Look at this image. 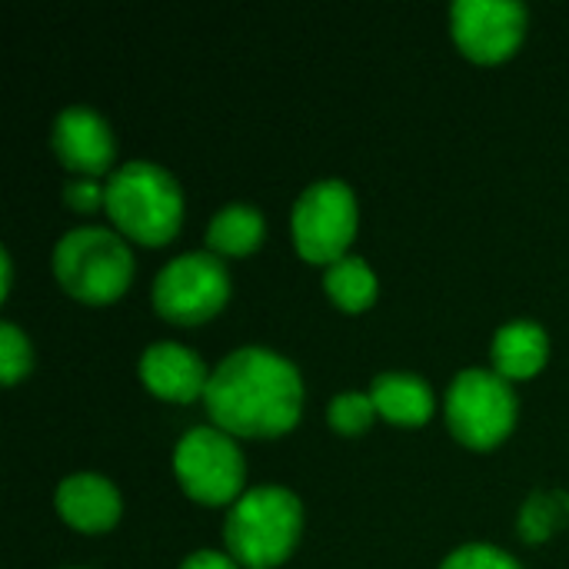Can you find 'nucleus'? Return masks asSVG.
Here are the masks:
<instances>
[{"label": "nucleus", "instance_id": "nucleus-1", "mask_svg": "<svg viewBox=\"0 0 569 569\" xmlns=\"http://www.w3.org/2000/svg\"><path fill=\"white\" fill-rule=\"evenodd\" d=\"M203 403L213 427L223 433L273 440L300 423L303 380L287 357L263 347H243L213 370Z\"/></svg>", "mask_w": 569, "mask_h": 569}, {"label": "nucleus", "instance_id": "nucleus-2", "mask_svg": "<svg viewBox=\"0 0 569 569\" xmlns=\"http://www.w3.org/2000/svg\"><path fill=\"white\" fill-rule=\"evenodd\" d=\"M107 213L127 240L163 247L183 223V193L163 167L130 160L107 180Z\"/></svg>", "mask_w": 569, "mask_h": 569}, {"label": "nucleus", "instance_id": "nucleus-3", "mask_svg": "<svg viewBox=\"0 0 569 569\" xmlns=\"http://www.w3.org/2000/svg\"><path fill=\"white\" fill-rule=\"evenodd\" d=\"M303 507L283 487L247 490L227 513L223 540L240 569L280 567L300 543Z\"/></svg>", "mask_w": 569, "mask_h": 569}, {"label": "nucleus", "instance_id": "nucleus-4", "mask_svg": "<svg viewBox=\"0 0 569 569\" xmlns=\"http://www.w3.org/2000/svg\"><path fill=\"white\" fill-rule=\"evenodd\" d=\"M53 277L67 297L90 307H107L127 293L133 280V253L113 230L77 227L53 247Z\"/></svg>", "mask_w": 569, "mask_h": 569}, {"label": "nucleus", "instance_id": "nucleus-5", "mask_svg": "<svg viewBox=\"0 0 569 569\" xmlns=\"http://www.w3.org/2000/svg\"><path fill=\"white\" fill-rule=\"evenodd\" d=\"M447 427L467 450H493L500 447L517 427V393L493 370L470 367L463 370L443 400Z\"/></svg>", "mask_w": 569, "mask_h": 569}, {"label": "nucleus", "instance_id": "nucleus-6", "mask_svg": "<svg viewBox=\"0 0 569 569\" xmlns=\"http://www.w3.org/2000/svg\"><path fill=\"white\" fill-rule=\"evenodd\" d=\"M180 490L200 507H233L243 497L247 463L240 447L220 427H197L173 450Z\"/></svg>", "mask_w": 569, "mask_h": 569}, {"label": "nucleus", "instance_id": "nucleus-7", "mask_svg": "<svg viewBox=\"0 0 569 569\" xmlns=\"http://www.w3.org/2000/svg\"><path fill=\"white\" fill-rule=\"evenodd\" d=\"M357 223L360 210L353 190L343 180H317L293 203V247L307 263L330 267L347 257Z\"/></svg>", "mask_w": 569, "mask_h": 569}, {"label": "nucleus", "instance_id": "nucleus-8", "mask_svg": "<svg viewBox=\"0 0 569 569\" xmlns=\"http://www.w3.org/2000/svg\"><path fill=\"white\" fill-rule=\"evenodd\" d=\"M230 300V273L213 253H183L153 280V310L177 327L213 320Z\"/></svg>", "mask_w": 569, "mask_h": 569}, {"label": "nucleus", "instance_id": "nucleus-9", "mask_svg": "<svg viewBox=\"0 0 569 569\" xmlns=\"http://www.w3.org/2000/svg\"><path fill=\"white\" fill-rule=\"evenodd\" d=\"M450 33L467 60L503 63L527 37V7L513 0H460L450 7Z\"/></svg>", "mask_w": 569, "mask_h": 569}, {"label": "nucleus", "instance_id": "nucleus-10", "mask_svg": "<svg viewBox=\"0 0 569 569\" xmlns=\"http://www.w3.org/2000/svg\"><path fill=\"white\" fill-rule=\"evenodd\" d=\"M50 147L57 160L77 177H100L113 167L110 123L90 107H63L50 127Z\"/></svg>", "mask_w": 569, "mask_h": 569}, {"label": "nucleus", "instance_id": "nucleus-11", "mask_svg": "<svg viewBox=\"0 0 569 569\" xmlns=\"http://www.w3.org/2000/svg\"><path fill=\"white\" fill-rule=\"evenodd\" d=\"M207 363L180 343H150L140 357L143 387L167 403H193L207 397L210 387Z\"/></svg>", "mask_w": 569, "mask_h": 569}, {"label": "nucleus", "instance_id": "nucleus-12", "mask_svg": "<svg viewBox=\"0 0 569 569\" xmlns=\"http://www.w3.org/2000/svg\"><path fill=\"white\" fill-rule=\"evenodd\" d=\"M57 513L77 533H107L120 520V493L100 473H70L57 487Z\"/></svg>", "mask_w": 569, "mask_h": 569}, {"label": "nucleus", "instance_id": "nucleus-13", "mask_svg": "<svg viewBox=\"0 0 569 569\" xmlns=\"http://www.w3.org/2000/svg\"><path fill=\"white\" fill-rule=\"evenodd\" d=\"M490 357H493V373H500L507 383L530 380L550 360V337L540 323L517 320L497 330Z\"/></svg>", "mask_w": 569, "mask_h": 569}, {"label": "nucleus", "instance_id": "nucleus-14", "mask_svg": "<svg viewBox=\"0 0 569 569\" xmlns=\"http://www.w3.org/2000/svg\"><path fill=\"white\" fill-rule=\"evenodd\" d=\"M370 397H373L377 417H383L393 427H407V430L423 427L437 407L430 383L420 380L417 373H400V370L380 373L370 387Z\"/></svg>", "mask_w": 569, "mask_h": 569}, {"label": "nucleus", "instance_id": "nucleus-15", "mask_svg": "<svg viewBox=\"0 0 569 569\" xmlns=\"http://www.w3.org/2000/svg\"><path fill=\"white\" fill-rule=\"evenodd\" d=\"M263 213L250 203L223 207L207 227V247L213 257H247L263 243Z\"/></svg>", "mask_w": 569, "mask_h": 569}, {"label": "nucleus", "instance_id": "nucleus-16", "mask_svg": "<svg viewBox=\"0 0 569 569\" xmlns=\"http://www.w3.org/2000/svg\"><path fill=\"white\" fill-rule=\"evenodd\" d=\"M323 290L333 300V307H340L343 313H363L373 307L380 283H377V273L367 267V260L347 253L343 260L327 267Z\"/></svg>", "mask_w": 569, "mask_h": 569}, {"label": "nucleus", "instance_id": "nucleus-17", "mask_svg": "<svg viewBox=\"0 0 569 569\" xmlns=\"http://www.w3.org/2000/svg\"><path fill=\"white\" fill-rule=\"evenodd\" d=\"M569 523V493H533L527 497L523 510H520V537L527 543H547L557 530H563Z\"/></svg>", "mask_w": 569, "mask_h": 569}, {"label": "nucleus", "instance_id": "nucleus-18", "mask_svg": "<svg viewBox=\"0 0 569 569\" xmlns=\"http://www.w3.org/2000/svg\"><path fill=\"white\" fill-rule=\"evenodd\" d=\"M377 417V407H373V397L370 393H357V390H347V393H337L330 400V410H327V420L333 427V433L340 437H360L370 430Z\"/></svg>", "mask_w": 569, "mask_h": 569}, {"label": "nucleus", "instance_id": "nucleus-19", "mask_svg": "<svg viewBox=\"0 0 569 569\" xmlns=\"http://www.w3.org/2000/svg\"><path fill=\"white\" fill-rule=\"evenodd\" d=\"M33 367V350H30V340L27 333H20L13 323H3L0 327V380L3 387H13L20 383Z\"/></svg>", "mask_w": 569, "mask_h": 569}, {"label": "nucleus", "instance_id": "nucleus-20", "mask_svg": "<svg viewBox=\"0 0 569 569\" xmlns=\"http://www.w3.org/2000/svg\"><path fill=\"white\" fill-rule=\"evenodd\" d=\"M440 569H523L510 553H503L500 547L490 543H467L460 550H453Z\"/></svg>", "mask_w": 569, "mask_h": 569}, {"label": "nucleus", "instance_id": "nucleus-21", "mask_svg": "<svg viewBox=\"0 0 569 569\" xmlns=\"http://www.w3.org/2000/svg\"><path fill=\"white\" fill-rule=\"evenodd\" d=\"M63 200L77 213H93V210L107 207V187H100L93 177H77L63 187Z\"/></svg>", "mask_w": 569, "mask_h": 569}, {"label": "nucleus", "instance_id": "nucleus-22", "mask_svg": "<svg viewBox=\"0 0 569 569\" xmlns=\"http://www.w3.org/2000/svg\"><path fill=\"white\" fill-rule=\"evenodd\" d=\"M180 569H240V563L230 553H217V550H200L193 557H187Z\"/></svg>", "mask_w": 569, "mask_h": 569}]
</instances>
